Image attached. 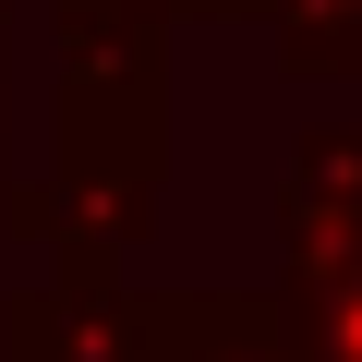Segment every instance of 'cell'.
Wrapping results in <instances>:
<instances>
[{
  "instance_id": "2",
  "label": "cell",
  "mask_w": 362,
  "mask_h": 362,
  "mask_svg": "<svg viewBox=\"0 0 362 362\" xmlns=\"http://www.w3.org/2000/svg\"><path fill=\"white\" fill-rule=\"evenodd\" d=\"M302 73H362V0H254Z\"/></svg>"
},
{
  "instance_id": "3",
  "label": "cell",
  "mask_w": 362,
  "mask_h": 362,
  "mask_svg": "<svg viewBox=\"0 0 362 362\" xmlns=\"http://www.w3.org/2000/svg\"><path fill=\"white\" fill-rule=\"evenodd\" d=\"M157 362H302V338L266 314H169Z\"/></svg>"
},
{
  "instance_id": "1",
  "label": "cell",
  "mask_w": 362,
  "mask_h": 362,
  "mask_svg": "<svg viewBox=\"0 0 362 362\" xmlns=\"http://www.w3.org/2000/svg\"><path fill=\"white\" fill-rule=\"evenodd\" d=\"M157 338H169V314L121 302L109 278H61V290L13 302V362H157Z\"/></svg>"
}]
</instances>
